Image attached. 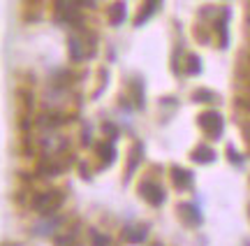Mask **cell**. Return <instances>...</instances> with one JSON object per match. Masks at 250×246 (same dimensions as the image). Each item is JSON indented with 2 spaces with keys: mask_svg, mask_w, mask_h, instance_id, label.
I'll list each match as a JSON object with an SVG mask.
<instances>
[{
  "mask_svg": "<svg viewBox=\"0 0 250 246\" xmlns=\"http://www.w3.org/2000/svg\"><path fill=\"white\" fill-rule=\"evenodd\" d=\"M65 202V193L58 191V188H51V191H42V193H35L33 200H30V207L37 211V214H56V211L62 207Z\"/></svg>",
  "mask_w": 250,
  "mask_h": 246,
  "instance_id": "1",
  "label": "cell"
},
{
  "mask_svg": "<svg viewBox=\"0 0 250 246\" xmlns=\"http://www.w3.org/2000/svg\"><path fill=\"white\" fill-rule=\"evenodd\" d=\"M199 126L208 133L211 139H220L223 128H225V121H223V116H220L218 112H204V114L199 116Z\"/></svg>",
  "mask_w": 250,
  "mask_h": 246,
  "instance_id": "2",
  "label": "cell"
},
{
  "mask_svg": "<svg viewBox=\"0 0 250 246\" xmlns=\"http://www.w3.org/2000/svg\"><path fill=\"white\" fill-rule=\"evenodd\" d=\"M62 172H65V163L58 160L56 156H46L44 160L37 163V174L40 177H58Z\"/></svg>",
  "mask_w": 250,
  "mask_h": 246,
  "instance_id": "3",
  "label": "cell"
},
{
  "mask_svg": "<svg viewBox=\"0 0 250 246\" xmlns=\"http://www.w3.org/2000/svg\"><path fill=\"white\" fill-rule=\"evenodd\" d=\"M146 237H148V225L146 223H130L123 230V239L130 242V244H142Z\"/></svg>",
  "mask_w": 250,
  "mask_h": 246,
  "instance_id": "4",
  "label": "cell"
},
{
  "mask_svg": "<svg viewBox=\"0 0 250 246\" xmlns=\"http://www.w3.org/2000/svg\"><path fill=\"white\" fill-rule=\"evenodd\" d=\"M61 223H62L61 216H56V214H46L44 219L35 225V235H40V237H51L56 230L61 228Z\"/></svg>",
  "mask_w": 250,
  "mask_h": 246,
  "instance_id": "5",
  "label": "cell"
},
{
  "mask_svg": "<svg viewBox=\"0 0 250 246\" xmlns=\"http://www.w3.org/2000/svg\"><path fill=\"white\" fill-rule=\"evenodd\" d=\"M142 198L146 202H151L153 207H160L162 202H165V191H162L158 183H153V181H146V183H142Z\"/></svg>",
  "mask_w": 250,
  "mask_h": 246,
  "instance_id": "6",
  "label": "cell"
},
{
  "mask_svg": "<svg viewBox=\"0 0 250 246\" xmlns=\"http://www.w3.org/2000/svg\"><path fill=\"white\" fill-rule=\"evenodd\" d=\"M65 123V119L61 116V112H44L37 116V126L42 130H58Z\"/></svg>",
  "mask_w": 250,
  "mask_h": 246,
  "instance_id": "7",
  "label": "cell"
},
{
  "mask_svg": "<svg viewBox=\"0 0 250 246\" xmlns=\"http://www.w3.org/2000/svg\"><path fill=\"white\" fill-rule=\"evenodd\" d=\"M67 54H70L72 63H81L83 58H86V49H83V40L77 35H72L70 40H67Z\"/></svg>",
  "mask_w": 250,
  "mask_h": 246,
  "instance_id": "8",
  "label": "cell"
},
{
  "mask_svg": "<svg viewBox=\"0 0 250 246\" xmlns=\"http://www.w3.org/2000/svg\"><path fill=\"white\" fill-rule=\"evenodd\" d=\"M109 14V21H111V26H121L125 21V17H127V7H125V2H121V0H116V2H111L107 9Z\"/></svg>",
  "mask_w": 250,
  "mask_h": 246,
  "instance_id": "9",
  "label": "cell"
},
{
  "mask_svg": "<svg viewBox=\"0 0 250 246\" xmlns=\"http://www.w3.org/2000/svg\"><path fill=\"white\" fill-rule=\"evenodd\" d=\"M171 179H174L179 191H186V188H190V183H192V174L188 172V170H183V167H171Z\"/></svg>",
  "mask_w": 250,
  "mask_h": 246,
  "instance_id": "10",
  "label": "cell"
},
{
  "mask_svg": "<svg viewBox=\"0 0 250 246\" xmlns=\"http://www.w3.org/2000/svg\"><path fill=\"white\" fill-rule=\"evenodd\" d=\"M158 5H160V0H146V5H144L142 12H139V14H137V19H134V26H144V23H146V21L155 14Z\"/></svg>",
  "mask_w": 250,
  "mask_h": 246,
  "instance_id": "11",
  "label": "cell"
},
{
  "mask_svg": "<svg viewBox=\"0 0 250 246\" xmlns=\"http://www.w3.org/2000/svg\"><path fill=\"white\" fill-rule=\"evenodd\" d=\"M98 154H100V160H102V163L111 165L116 160V146H114V142H104V144L98 146Z\"/></svg>",
  "mask_w": 250,
  "mask_h": 246,
  "instance_id": "12",
  "label": "cell"
},
{
  "mask_svg": "<svg viewBox=\"0 0 250 246\" xmlns=\"http://www.w3.org/2000/svg\"><path fill=\"white\" fill-rule=\"evenodd\" d=\"M192 160H195V163H213L215 160L213 149H211V146H199V149H195Z\"/></svg>",
  "mask_w": 250,
  "mask_h": 246,
  "instance_id": "13",
  "label": "cell"
},
{
  "mask_svg": "<svg viewBox=\"0 0 250 246\" xmlns=\"http://www.w3.org/2000/svg\"><path fill=\"white\" fill-rule=\"evenodd\" d=\"M181 214H183L190 223H199V221H202V214L195 209V204H181Z\"/></svg>",
  "mask_w": 250,
  "mask_h": 246,
  "instance_id": "14",
  "label": "cell"
},
{
  "mask_svg": "<svg viewBox=\"0 0 250 246\" xmlns=\"http://www.w3.org/2000/svg\"><path fill=\"white\" fill-rule=\"evenodd\" d=\"M144 146L142 144H134V154H132V158H130V170H127V179H130V177H132V172L134 170H137V163H139V158H142V151Z\"/></svg>",
  "mask_w": 250,
  "mask_h": 246,
  "instance_id": "15",
  "label": "cell"
},
{
  "mask_svg": "<svg viewBox=\"0 0 250 246\" xmlns=\"http://www.w3.org/2000/svg\"><path fill=\"white\" fill-rule=\"evenodd\" d=\"M88 235H90V239H93V244H98V246H109L111 244V237H109V235H102V232H98V230H90Z\"/></svg>",
  "mask_w": 250,
  "mask_h": 246,
  "instance_id": "16",
  "label": "cell"
},
{
  "mask_svg": "<svg viewBox=\"0 0 250 246\" xmlns=\"http://www.w3.org/2000/svg\"><path fill=\"white\" fill-rule=\"evenodd\" d=\"M202 70V63H199V58L197 56H188V61H186V72L188 74H197Z\"/></svg>",
  "mask_w": 250,
  "mask_h": 246,
  "instance_id": "17",
  "label": "cell"
},
{
  "mask_svg": "<svg viewBox=\"0 0 250 246\" xmlns=\"http://www.w3.org/2000/svg\"><path fill=\"white\" fill-rule=\"evenodd\" d=\"M195 100L197 102H211V100H213V93L206 91V89H199V91L195 93Z\"/></svg>",
  "mask_w": 250,
  "mask_h": 246,
  "instance_id": "18",
  "label": "cell"
},
{
  "mask_svg": "<svg viewBox=\"0 0 250 246\" xmlns=\"http://www.w3.org/2000/svg\"><path fill=\"white\" fill-rule=\"evenodd\" d=\"M56 244H74V235H56Z\"/></svg>",
  "mask_w": 250,
  "mask_h": 246,
  "instance_id": "19",
  "label": "cell"
},
{
  "mask_svg": "<svg viewBox=\"0 0 250 246\" xmlns=\"http://www.w3.org/2000/svg\"><path fill=\"white\" fill-rule=\"evenodd\" d=\"M236 105H239L241 110H246V112L250 114V95H246V98H239V100H236Z\"/></svg>",
  "mask_w": 250,
  "mask_h": 246,
  "instance_id": "20",
  "label": "cell"
},
{
  "mask_svg": "<svg viewBox=\"0 0 250 246\" xmlns=\"http://www.w3.org/2000/svg\"><path fill=\"white\" fill-rule=\"evenodd\" d=\"M90 139H93V130H90V126L83 128V144H90Z\"/></svg>",
  "mask_w": 250,
  "mask_h": 246,
  "instance_id": "21",
  "label": "cell"
},
{
  "mask_svg": "<svg viewBox=\"0 0 250 246\" xmlns=\"http://www.w3.org/2000/svg\"><path fill=\"white\" fill-rule=\"evenodd\" d=\"M104 133H109V137H111V139L118 135V133H116V126H111V123H109V126H104Z\"/></svg>",
  "mask_w": 250,
  "mask_h": 246,
  "instance_id": "22",
  "label": "cell"
},
{
  "mask_svg": "<svg viewBox=\"0 0 250 246\" xmlns=\"http://www.w3.org/2000/svg\"><path fill=\"white\" fill-rule=\"evenodd\" d=\"M243 133H246V137H248V142H250V123H246V126H243Z\"/></svg>",
  "mask_w": 250,
  "mask_h": 246,
  "instance_id": "23",
  "label": "cell"
},
{
  "mask_svg": "<svg viewBox=\"0 0 250 246\" xmlns=\"http://www.w3.org/2000/svg\"><path fill=\"white\" fill-rule=\"evenodd\" d=\"M246 86H248V91H250V74H248V79H246Z\"/></svg>",
  "mask_w": 250,
  "mask_h": 246,
  "instance_id": "24",
  "label": "cell"
},
{
  "mask_svg": "<svg viewBox=\"0 0 250 246\" xmlns=\"http://www.w3.org/2000/svg\"><path fill=\"white\" fill-rule=\"evenodd\" d=\"M248 21H250V14H248Z\"/></svg>",
  "mask_w": 250,
  "mask_h": 246,
  "instance_id": "25",
  "label": "cell"
}]
</instances>
